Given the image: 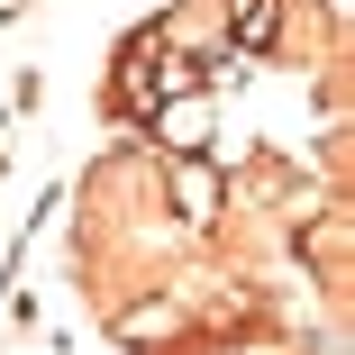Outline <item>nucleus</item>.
Instances as JSON below:
<instances>
[{
	"mask_svg": "<svg viewBox=\"0 0 355 355\" xmlns=\"http://www.w3.org/2000/svg\"><path fill=\"white\" fill-rule=\"evenodd\" d=\"M228 28H237V46H273L282 0H228Z\"/></svg>",
	"mask_w": 355,
	"mask_h": 355,
	"instance_id": "obj_1",
	"label": "nucleus"
},
{
	"mask_svg": "<svg viewBox=\"0 0 355 355\" xmlns=\"http://www.w3.org/2000/svg\"><path fill=\"white\" fill-rule=\"evenodd\" d=\"M173 191H182V209H219V173H209V164H182Z\"/></svg>",
	"mask_w": 355,
	"mask_h": 355,
	"instance_id": "obj_2",
	"label": "nucleus"
}]
</instances>
